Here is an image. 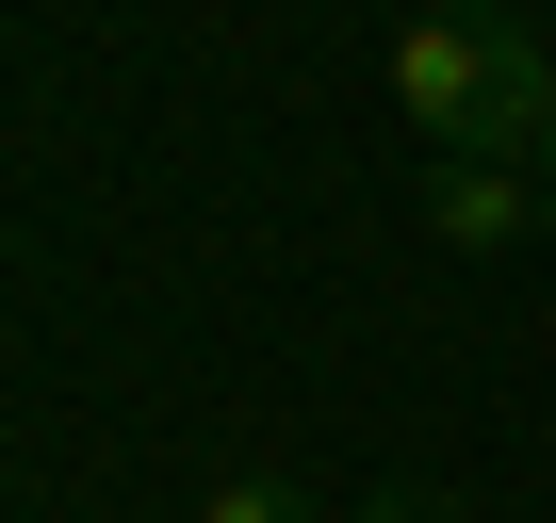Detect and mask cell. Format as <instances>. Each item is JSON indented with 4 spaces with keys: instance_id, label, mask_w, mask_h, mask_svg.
I'll list each match as a JSON object with an SVG mask.
<instances>
[{
    "instance_id": "1",
    "label": "cell",
    "mask_w": 556,
    "mask_h": 523,
    "mask_svg": "<svg viewBox=\"0 0 556 523\" xmlns=\"http://www.w3.org/2000/svg\"><path fill=\"white\" fill-rule=\"evenodd\" d=\"M393 115L442 148V164H475V148H540L556 131V50L523 34V17H409L393 34Z\"/></svg>"
},
{
    "instance_id": "2",
    "label": "cell",
    "mask_w": 556,
    "mask_h": 523,
    "mask_svg": "<svg viewBox=\"0 0 556 523\" xmlns=\"http://www.w3.org/2000/svg\"><path fill=\"white\" fill-rule=\"evenodd\" d=\"M540 213H556V196H540V164H507V148H475V164H426V229H442L458 262H507Z\"/></svg>"
},
{
    "instance_id": "3",
    "label": "cell",
    "mask_w": 556,
    "mask_h": 523,
    "mask_svg": "<svg viewBox=\"0 0 556 523\" xmlns=\"http://www.w3.org/2000/svg\"><path fill=\"white\" fill-rule=\"evenodd\" d=\"M197 523H328V507H312L295 474H213V507H197Z\"/></svg>"
},
{
    "instance_id": "4",
    "label": "cell",
    "mask_w": 556,
    "mask_h": 523,
    "mask_svg": "<svg viewBox=\"0 0 556 523\" xmlns=\"http://www.w3.org/2000/svg\"><path fill=\"white\" fill-rule=\"evenodd\" d=\"M328 523H458L442 490H361V507H328Z\"/></svg>"
},
{
    "instance_id": "5",
    "label": "cell",
    "mask_w": 556,
    "mask_h": 523,
    "mask_svg": "<svg viewBox=\"0 0 556 523\" xmlns=\"http://www.w3.org/2000/svg\"><path fill=\"white\" fill-rule=\"evenodd\" d=\"M523 164H540V196H556V131H540V148H523Z\"/></svg>"
}]
</instances>
